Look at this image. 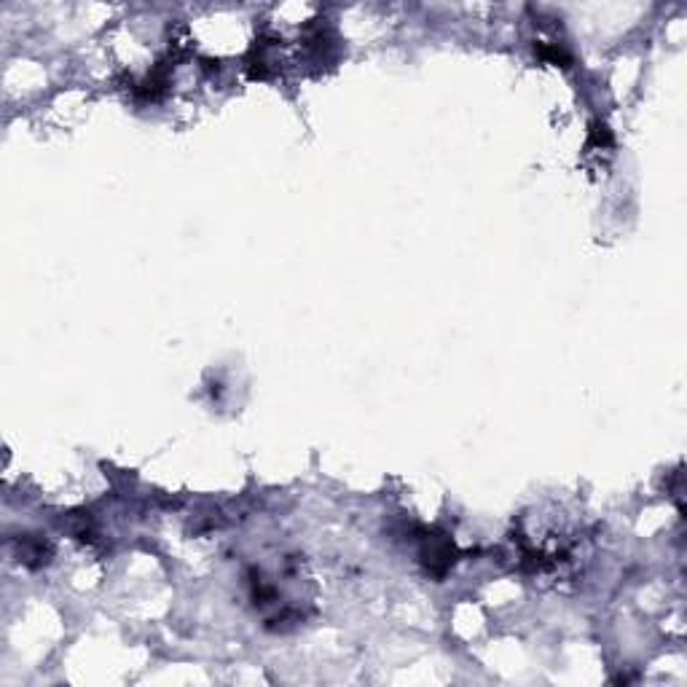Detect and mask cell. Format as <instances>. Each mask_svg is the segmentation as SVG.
I'll use <instances>...</instances> for the list:
<instances>
[{
	"label": "cell",
	"mask_w": 687,
	"mask_h": 687,
	"mask_svg": "<svg viewBox=\"0 0 687 687\" xmlns=\"http://www.w3.org/2000/svg\"><path fill=\"white\" fill-rule=\"evenodd\" d=\"M535 51H537V57L548 59L550 65H561V67H569V65H572V54H569L561 43H537Z\"/></svg>",
	"instance_id": "4"
},
{
	"label": "cell",
	"mask_w": 687,
	"mask_h": 687,
	"mask_svg": "<svg viewBox=\"0 0 687 687\" xmlns=\"http://www.w3.org/2000/svg\"><path fill=\"white\" fill-rule=\"evenodd\" d=\"M17 556L25 566L38 569V566H46L51 561L54 545L49 540H43L41 535H22L17 540Z\"/></svg>",
	"instance_id": "2"
},
{
	"label": "cell",
	"mask_w": 687,
	"mask_h": 687,
	"mask_svg": "<svg viewBox=\"0 0 687 687\" xmlns=\"http://www.w3.org/2000/svg\"><path fill=\"white\" fill-rule=\"evenodd\" d=\"M167 86H169V62H156V67L140 83H135L132 91L143 103H156L167 94Z\"/></svg>",
	"instance_id": "3"
},
{
	"label": "cell",
	"mask_w": 687,
	"mask_h": 687,
	"mask_svg": "<svg viewBox=\"0 0 687 687\" xmlns=\"http://www.w3.org/2000/svg\"><path fill=\"white\" fill-rule=\"evenodd\" d=\"M422 564L433 577H446L457 561V548L446 535H425L422 537Z\"/></svg>",
	"instance_id": "1"
},
{
	"label": "cell",
	"mask_w": 687,
	"mask_h": 687,
	"mask_svg": "<svg viewBox=\"0 0 687 687\" xmlns=\"http://www.w3.org/2000/svg\"><path fill=\"white\" fill-rule=\"evenodd\" d=\"M591 143H597L599 148H610L613 145V132L607 129V124H597L594 129H591Z\"/></svg>",
	"instance_id": "5"
}]
</instances>
